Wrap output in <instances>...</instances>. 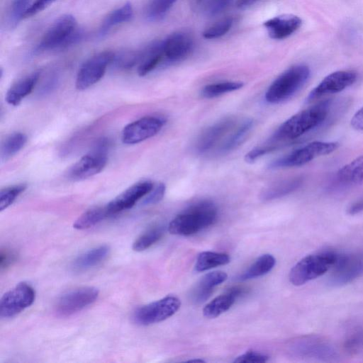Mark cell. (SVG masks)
<instances>
[{
  "instance_id": "8",
  "label": "cell",
  "mask_w": 363,
  "mask_h": 363,
  "mask_svg": "<svg viewBox=\"0 0 363 363\" xmlns=\"http://www.w3.org/2000/svg\"><path fill=\"white\" fill-rule=\"evenodd\" d=\"M180 306L181 301L177 297L167 296L138 308L133 314V320L141 325L159 323L172 316Z\"/></svg>"
},
{
  "instance_id": "21",
  "label": "cell",
  "mask_w": 363,
  "mask_h": 363,
  "mask_svg": "<svg viewBox=\"0 0 363 363\" xmlns=\"http://www.w3.org/2000/svg\"><path fill=\"white\" fill-rule=\"evenodd\" d=\"M246 289L240 286L230 288L223 294L216 297L205 306L203 309V315L208 318L219 316L227 311L238 298L246 294Z\"/></svg>"
},
{
  "instance_id": "29",
  "label": "cell",
  "mask_w": 363,
  "mask_h": 363,
  "mask_svg": "<svg viewBox=\"0 0 363 363\" xmlns=\"http://www.w3.org/2000/svg\"><path fill=\"white\" fill-rule=\"evenodd\" d=\"M275 264L276 259L272 255H262L240 274L238 279L241 281H245L262 277L269 272L274 268Z\"/></svg>"
},
{
  "instance_id": "35",
  "label": "cell",
  "mask_w": 363,
  "mask_h": 363,
  "mask_svg": "<svg viewBox=\"0 0 363 363\" xmlns=\"http://www.w3.org/2000/svg\"><path fill=\"white\" fill-rule=\"evenodd\" d=\"M176 1L177 0H150L145 11L147 19L150 21L161 20Z\"/></svg>"
},
{
  "instance_id": "11",
  "label": "cell",
  "mask_w": 363,
  "mask_h": 363,
  "mask_svg": "<svg viewBox=\"0 0 363 363\" xmlns=\"http://www.w3.org/2000/svg\"><path fill=\"white\" fill-rule=\"evenodd\" d=\"M166 123L161 116H147L140 118L125 125L122 131L123 143L135 145L157 135Z\"/></svg>"
},
{
  "instance_id": "17",
  "label": "cell",
  "mask_w": 363,
  "mask_h": 363,
  "mask_svg": "<svg viewBox=\"0 0 363 363\" xmlns=\"http://www.w3.org/2000/svg\"><path fill=\"white\" fill-rule=\"evenodd\" d=\"M236 123L233 117L220 120L205 129L198 137L195 143L196 152L204 154L218 146L220 142L231 131Z\"/></svg>"
},
{
  "instance_id": "48",
  "label": "cell",
  "mask_w": 363,
  "mask_h": 363,
  "mask_svg": "<svg viewBox=\"0 0 363 363\" xmlns=\"http://www.w3.org/2000/svg\"><path fill=\"white\" fill-rule=\"evenodd\" d=\"M258 0H238L236 4H237V6L240 9H245V8L254 4Z\"/></svg>"
},
{
  "instance_id": "12",
  "label": "cell",
  "mask_w": 363,
  "mask_h": 363,
  "mask_svg": "<svg viewBox=\"0 0 363 363\" xmlns=\"http://www.w3.org/2000/svg\"><path fill=\"white\" fill-rule=\"evenodd\" d=\"M363 184V155L340 168L327 184V191L340 193Z\"/></svg>"
},
{
  "instance_id": "18",
  "label": "cell",
  "mask_w": 363,
  "mask_h": 363,
  "mask_svg": "<svg viewBox=\"0 0 363 363\" xmlns=\"http://www.w3.org/2000/svg\"><path fill=\"white\" fill-rule=\"evenodd\" d=\"M153 186V183L147 180L133 184L106 204L110 215L132 208L140 199L145 197Z\"/></svg>"
},
{
  "instance_id": "36",
  "label": "cell",
  "mask_w": 363,
  "mask_h": 363,
  "mask_svg": "<svg viewBox=\"0 0 363 363\" xmlns=\"http://www.w3.org/2000/svg\"><path fill=\"white\" fill-rule=\"evenodd\" d=\"M32 0H13L9 11L7 24L9 28L17 26L32 4Z\"/></svg>"
},
{
  "instance_id": "45",
  "label": "cell",
  "mask_w": 363,
  "mask_h": 363,
  "mask_svg": "<svg viewBox=\"0 0 363 363\" xmlns=\"http://www.w3.org/2000/svg\"><path fill=\"white\" fill-rule=\"evenodd\" d=\"M16 259V254L9 250H1L0 255L1 269H4L12 264Z\"/></svg>"
},
{
  "instance_id": "30",
  "label": "cell",
  "mask_w": 363,
  "mask_h": 363,
  "mask_svg": "<svg viewBox=\"0 0 363 363\" xmlns=\"http://www.w3.org/2000/svg\"><path fill=\"white\" fill-rule=\"evenodd\" d=\"M110 216L106 205L94 207L79 216L74 221L73 228L77 230L88 229Z\"/></svg>"
},
{
  "instance_id": "37",
  "label": "cell",
  "mask_w": 363,
  "mask_h": 363,
  "mask_svg": "<svg viewBox=\"0 0 363 363\" xmlns=\"http://www.w3.org/2000/svg\"><path fill=\"white\" fill-rule=\"evenodd\" d=\"M234 0H195L196 10L208 16H214L225 9Z\"/></svg>"
},
{
  "instance_id": "14",
  "label": "cell",
  "mask_w": 363,
  "mask_h": 363,
  "mask_svg": "<svg viewBox=\"0 0 363 363\" xmlns=\"http://www.w3.org/2000/svg\"><path fill=\"white\" fill-rule=\"evenodd\" d=\"M358 74L354 70H339L332 72L311 91L306 101L311 102L323 96L340 92L355 83Z\"/></svg>"
},
{
  "instance_id": "39",
  "label": "cell",
  "mask_w": 363,
  "mask_h": 363,
  "mask_svg": "<svg viewBox=\"0 0 363 363\" xmlns=\"http://www.w3.org/2000/svg\"><path fill=\"white\" fill-rule=\"evenodd\" d=\"M26 187V184H20L2 189L0 191V211H2L11 205Z\"/></svg>"
},
{
  "instance_id": "25",
  "label": "cell",
  "mask_w": 363,
  "mask_h": 363,
  "mask_svg": "<svg viewBox=\"0 0 363 363\" xmlns=\"http://www.w3.org/2000/svg\"><path fill=\"white\" fill-rule=\"evenodd\" d=\"M303 180V177L297 176L279 181L264 189L259 198L266 201L286 196L299 189Z\"/></svg>"
},
{
  "instance_id": "19",
  "label": "cell",
  "mask_w": 363,
  "mask_h": 363,
  "mask_svg": "<svg viewBox=\"0 0 363 363\" xmlns=\"http://www.w3.org/2000/svg\"><path fill=\"white\" fill-rule=\"evenodd\" d=\"M193 45V39L189 33L175 32L164 40V57L170 63L181 61L190 54Z\"/></svg>"
},
{
  "instance_id": "20",
  "label": "cell",
  "mask_w": 363,
  "mask_h": 363,
  "mask_svg": "<svg viewBox=\"0 0 363 363\" xmlns=\"http://www.w3.org/2000/svg\"><path fill=\"white\" fill-rule=\"evenodd\" d=\"M302 24V20L293 14H284L274 17L264 23L269 37L284 39L295 33Z\"/></svg>"
},
{
  "instance_id": "4",
  "label": "cell",
  "mask_w": 363,
  "mask_h": 363,
  "mask_svg": "<svg viewBox=\"0 0 363 363\" xmlns=\"http://www.w3.org/2000/svg\"><path fill=\"white\" fill-rule=\"evenodd\" d=\"M339 252L324 250L299 260L289 272V281L294 286L303 285L330 271L335 264Z\"/></svg>"
},
{
  "instance_id": "43",
  "label": "cell",
  "mask_w": 363,
  "mask_h": 363,
  "mask_svg": "<svg viewBox=\"0 0 363 363\" xmlns=\"http://www.w3.org/2000/svg\"><path fill=\"white\" fill-rule=\"evenodd\" d=\"M277 148V147L272 144V145L269 144L268 145H265L264 147L262 146V147H256V148L252 150L251 151H250L247 154H246L245 159L246 162H253L254 161H255L260 157H262L272 151L275 150Z\"/></svg>"
},
{
  "instance_id": "2",
  "label": "cell",
  "mask_w": 363,
  "mask_h": 363,
  "mask_svg": "<svg viewBox=\"0 0 363 363\" xmlns=\"http://www.w3.org/2000/svg\"><path fill=\"white\" fill-rule=\"evenodd\" d=\"M217 215V208L213 203L201 201L173 218L168 225V230L172 235H191L213 224Z\"/></svg>"
},
{
  "instance_id": "26",
  "label": "cell",
  "mask_w": 363,
  "mask_h": 363,
  "mask_svg": "<svg viewBox=\"0 0 363 363\" xmlns=\"http://www.w3.org/2000/svg\"><path fill=\"white\" fill-rule=\"evenodd\" d=\"M253 123L252 119H246L237 128H234L218 147L217 153L224 155L240 146L252 128Z\"/></svg>"
},
{
  "instance_id": "3",
  "label": "cell",
  "mask_w": 363,
  "mask_h": 363,
  "mask_svg": "<svg viewBox=\"0 0 363 363\" xmlns=\"http://www.w3.org/2000/svg\"><path fill=\"white\" fill-rule=\"evenodd\" d=\"M84 33L77 28L75 18L64 14L57 18L48 29L35 48V53L62 50L79 42Z\"/></svg>"
},
{
  "instance_id": "38",
  "label": "cell",
  "mask_w": 363,
  "mask_h": 363,
  "mask_svg": "<svg viewBox=\"0 0 363 363\" xmlns=\"http://www.w3.org/2000/svg\"><path fill=\"white\" fill-rule=\"evenodd\" d=\"M345 351L357 354L363 351V328H357L349 333L343 342Z\"/></svg>"
},
{
  "instance_id": "40",
  "label": "cell",
  "mask_w": 363,
  "mask_h": 363,
  "mask_svg": "<svg viewBox=\"0 0 363 363\" xmlns=\"http://www.w3.org/2000/svg\"><path fill=\"white\" fill-rule=\"evenodd\" d=\"M232 24V18L228 17L221 19L206 28L203 33V36L206 39L221 37L230 30Z\"/></svg>"
},
{
  "instance_id": "31",
  "label": "cell",
  "mask_w": 363,
  "mask_h": 363,
  "mask_svg": "<svg viewBox=\"0 0 363 363\" xmlns=\"http://www.w3.org/2000/svg\"><path fill=\"white\" fill-rule=\"evenodd\" d=\"M230 261V256L226 253L205 251L198 255L194 269L196 272H203L218 266L225 265Z\"/></svg>"
},
{
  "instance_id": "16",
  "label": "cell",
  "mask_w": 363,
  "mask_h": 363,
  "mask_svg": "<svg viewBox=\"0 0 363 363\" xmlns=\"http://www.w3.org/2000/svg\"><path fill=\"white\" fill-rule=\"evenodd\" d=\"M108 152L92 148L69 169L68 177L72 180L87 179L101 172L107 164Z\"/></svg>"
},
{
  "instance_id": "34",
  "label": "cell",
  "mask_w": 363,
  "mask_h": 363,
  "mask_svg": "<svg viewBox=\"0 0 363 363\" xmlns=\"http://www.w3.org/2000/svg\"><path fill=\"white\" fill-rule=\"evenodd\" d=\"M243 86L241 82L227 81L206 85L201 90L205 98H214L224 94L234 91Z\"/></svg>"
},
{
  "instance_id": "15",
  "label": "cell",
  "mask_w": 363,
  "mask_h": 363,
  "mask_svg": "<svg viewBox=\"0 0 363 363\" xmlns=\"http://www.w3.org/2000/svg\"><path fill=\"white\" fill-rule=\"evenodd\" d=\"M292 351L301 357L329 361L337 357L334 347L328 341L316 336H305L294 342Z\"/></svg>"
},
{
  "instance_id": "13",
  "label": "cell",
  "mask_w": 363,
  "mask_h": 363,
  "mask_svg": "<svg viewBox=\"0 0 363 363\" xmlns=\"http://www.w3.org/2000/svg\"><path fill=\"white\" fill-rule=\"evenodd\" d=\"M99 290L93 286H84L71 290L58 299L55 311L60 316L72 315L94 303Z\"/></svg>"
},
{
  "instance_id": "23",
  "label": "cell",
  "mask_w": 363,
  "mask_h": 363,
  "mask_svg": "<svg viewBox=\"0 0 363 363\" xmlns=\"http://www.w3.org/2000/svg\"><path fill=\"white\" fill-rule=\"evenodd\" d=\"M40 76V72H34L13 84L6 92V102L12 106H18L35 88Z\"/></svg>"
},
{
  "instance_id": "33",
  "label": "cell",
  "mask_w": 363,
  "mask_h": 363,
  "mask_svg": "<svg viewBox=\"0 0 363 363\" xmlns=\"http://www.w3.org/2000/svg\"><path fill=\"white\" fill-rule=\"evenodd\" d=\"M164 233L162 226H155L139 236L133 244V250L142 252L158 242Z\"/></svg>"
},
{
  "instance_id": "44",
  "label": "cell",
  "mask_w": 363,
  "mask_h": 363,
  "mask_svg": "<svg viewBox=\"0 0 363 363\" xmlns=\"http://www.w3.org/2000/svg\"><path fill=\"white\" fill-rule=\"evenodd\" d=\"M55 0H33L24 18L31 17L43 11Z\"/></svg>"
},
{
  "instance_id": "9",
  "label": "cell",
  "mask_w": 363,
  "mask_h": 363,
  "mask_svg": "<svg viewBox=\"0 0 363 363\" xmlns=\"http://www.w3.org/2000/svg\"><path fill=\"white\" fill-rule=\"evenodd\" d=\"M115 53L104 51L86 60L80 67L76 77L75 86L85 90L97 83L104 75L108 66L113 62Z\"/></svg>"
},
{
  "instance_id": "1",
  "label": "cell",
  "mask_w": 363,
  "mask_h": 363,
  "mask_svg": "<svg viewBox=\"0 0 363 363\" xmlns=\"http://www.w3.org/2000/svg\"><path fill=\"white\" fill-rule=\"evenodd\" d=\"M335 101L326 99L294 114L284 121L274 133L272 141L289 143L317 131L333 120Z\"/></svg>"
},
{
  "instance_id": "27",
  "label": "cell",
  "mask_w": 363,
  "mask_h": 363,
  "mask_svg": "<svg viewBox=\"0 0 363 363\" xmlns=\"http://www.w3.org/2000/svg\"><path fill=\"white\" fill-rule=\"evenodd\" d=\"M109 251L107 245H100L89 250L74 259L72 268L77 272L89 269L103 262L108 255Z\"/></svg>"
},
{
  "instance_id": "32",
  "label": "cell",
  "mask_w": 363,
  "mask_h": 363,
  "mask_svg": "<svg viewBox=\"0 0 363 363\" xmlns=\"http://www.w3.org/2000/svg\"><path fill=\"white\" fill-rule=\"evenodd\" d=\"M27 142L23 133L16 132L6 138L1 146V160H8L18 152Z\"/></svg>"
},
{
  "instance_id": "41",
  "label": "cell",
  "mask_w": 363,
  "mask_h": 363,
  "mask_svg": "<svg viewBox=\"0 0 363 363\" xmlns=\"http://www.w3.org/2000/svg\"><path fill=\"white\" fill-rule=\"evenodd\" d=\"M165 189V185L163 183L154 186L143 201V205H152L160 202L164 196Z\"/></svg>"
},
{
  "instance_id": "5",
  "label": "cell",
  "mask_w": 363,
  "mask_h": 363,
  "mask_svg": "<svg viewBox=\"0 0 363 363\" xmlns=\"http://www.w3.org/2000/svg\"><path fill=\"white\" fill-rule=\"evenodd\" d=\"M310 75L311 69L306 65L289 67L269 86L264 96L266 101L275 104L289 99L306 84Z\"/></svg>"
},
{
  "instance_id": "47",
  "label": "cell",
  "mask_w": 363,
  "mask_h": 363,
  "mask_svg": "<svg viewBox=\"0 0 363 363\" xmlns=\"http://www.w3.org/2000/svg\"><path fill=\"white\" fill-rule=\"evenodd\" d=\"M363 211V196L360 197L347 208V213L350 215H355Z\"/></svg>"
},
{
  "instance_id": "28",
  "label": "cell",
  "mask_w": 363,
  "mask_h": 363,
  "mask_svg": "<svg viewBox=\"0 0 363 363\" xmlns=\"http://www.w3.org/2000/svg\"><path fill=\"white\" fill-rule=\"evenodd\" d=\"M133 16V9L130 2L113 10L104 19L99 29V35H106L113 28L129 21Z\"/></svg>"
},
{
  "instance_id": "6",
  "label": "cell",
  "mask_w": 363,
  "mask_h": 363,
  "mask_svg": "<svg viewBox=\"0 0 363 363\" xmlns=\"http://www.w3.org/2000/svg\"><path fill=\"white\" fill-rule=\"evenodd\" d=\"M339 145L337 142L313 141L273 161L269 167L271 169L300 167L333 152Z\"/></svg>"
},
{
  "instance_id": "10",
  "label": "cell",
  "mask_w": 363,
  "mask_h": 363,
  "mask_svg": "<svg viewBox=\"0 0 363 363\" xmlns=\"http://www.w3.org/2000/svg\"><path fill=\"white\" fill-rule=\"evenodd\" d=\"M35 298L34 289L28 283L21 282L5 293L0 301L1 318H11L33 304Z\"/></svg>"
},
{
  "instance_id": "22",
  "label": "cell",
  "mask_w": 363,
  "mask_h": 363,
  "mask_svg": "<svg viewBox=\"0 0 363 363\" xmlns=\"http://www.w3.org/2000/svg\"><path fill=\"white\" fill-rule=\"evenodd\" d=\"M227 278V274L222 271L206 274L191 290V300L196 304L203 303L211 296L213 289L224 282Z\"/></svg>"
},
{
  "instance_id": "49",
  "label": "cell",
  "mask_w": 363,
  "mask_h": 363,
  "mask_svg": "<svg viewBox=\"0 0 363 363\" xmlns=\"http://www.w3.org/2000/svg\"><path fill=\"white\" fill-rule=\"evenodd\" d=\"M189 362H204L203 360L202 359H193V360H189Z\"/></svg>"
},
{
  "instance_id": "46",
  "label": "cell",
  "mask_w": 363,
  "mask_h": 363,
  "mask_svg": "<svg viewBox=\"0 0 363 363\" xmlns=\"http://www.w3.org/2000/svg\"><path fill=\"white\" fill-rule=\"evenodd\" d=\"M350 123L354 129L363 131V106L354 114Z\"/></svg>"
},
{
  "instance_id": "24",
  "label": "cell",
  "mask_w": 363,
  "mask_h": 363,
  "mask_svg": "<svg viewBox=\"0 0 363 363\" xmlns=\"http://www.w3.org/2000/svg\"><path fill=\"white\" fill-rule=\"evenodd\" d=\"M164 40L155 41L140 52L138 74L143 77L155 69L164 57Z\"/></svg>"
},
{
  "instance_id": "42",
  "label": "cell",
  "mask_w": 363,
  "mask_h": 363,
  "mask_svg": "<svg viewBox=\"0 0 363 363\" xmlns=\"http://www.w3.org/2000/svg\"><path fill=\"white\" fill-rule=\"evenodd\" d=\"M268 360V356L265 354L254 351L250 350L245 352V353L240 354L237 357L236 359L233 361V362L240 363V362H266Z\"/></svg>"
},
{
  "instance_id": "7",
  "label": "cell",
  "mask_w": 363,
  "mask_h": 363,
  "mask_svg": "<svg viewBox=\"0 0 363 363\" xmlns=\"http://www.w3.org/2000/svg\"><path fill=\"white\" fill-rule=\"evenodd\" d=\"M328 282L333 286L350 284L363 275V252L340 253Z\"/></svg>"
}]
</instances>
